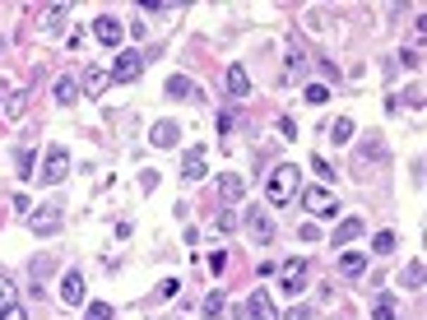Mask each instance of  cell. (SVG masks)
<instances>
[{
  "label": "cell",
  "mask_w": 427,
  "mask_h": 320,
  "mask_svg": "<svg viewBox=\"0 0 427 320\" xmlns=\"http://www.w3.org/2000/svg\"><path fill=\"white\" fill-rule=\"evenodd\" d=\"M297 177H302V172H297L292 163H279L270 172V181H265V199H270V204H288V199H297Z\"/></svg>",
  "instance_id": "1"
},
{
  "label": "cell",
  "mask_w": 427,
  "mask_h": 320,
  "mask_svg": "<svg viewBox=\"0 0 427 320\" xmlns=\"http://www.w3.org/2000/svg\"><path fill=\"white\" fill-rule=\"evenodd\" d=\"M302 209L311 214V219H335V214H339V199L330 195L326 186H307L302 190Z\"/></svg>",
  "instance_id": "2"
},
{
  "label": "cell",
  "mask_w": 427,
  "mask_h": 320,
  "mask_svg": "<svg viewBox=\"0 0 427 320\" xmlns=\"http://www.w3.org/2000/svg\"><path fill=\"white\" fill-rule=\"evenodd\" d=\"M107 75H112V84H135V79L144 75V56H140L135 47H130V51H121V56H116V66L107 70Z\"/></svg>",
  "instance_id": "3"
},
{
  "label": "cell",
  "mask_w": 427,
  "mask_h": 320,
  "mask_svg": "<svg viewBox=\"0 0 427 320\" xmlns=\"http://www.w3.org/2000/svg\"><path fill=\"white\" fill-rule=\"evenodd\" d=\"M66 177H70V154L61 144H51V149H47V163H42V186H61Z\"/></svg>",
  "instance_id": "4"
},
{
  "label": "cell",
  "mask_w": 427,
  "mask_h": 320,
  "mask_svg": "<svg viewBox=\"0 0 427 320\" xmlns=\"http://www.w3.org/2000/svg\"><path fill=\"white\" fill-rule=\"evenodd\" d=\"M93 37H98L102 47H121V37H125V23L116 19V14H98V19H93Z\"/></svg>",
  "instance_id": "5"
},
{
  "label": "cell",
  "mask_w": 427,
  "mask_h": 320,
  "mask_svg": "<svg viewBox=\"0 0 427 320\" xmlns=\"http://www.w3.org/2000/svg\"><path fill=\"white\" fill-rule=\"evenodd\" d=\"M279 278H283V293H292V297H297V293L307 288V260H302V255H297V260H283Z\"/></svg>",
  "instance_id": "6"
},
{
  "label": "cell",
  "mask_w": 427,
  "mask_h": 320,
  "mask_svg": "<svg viewBox=\"0 0 427 320\" xmlns=\"http://www.w3.org/2000/svg\"><path fill=\"white\" fill-rule=\"evenodd\" d=\"M204 172H209V154H204V144H195V149H186V158H181V181H200Z\"/></svg>",
  "instance_id": "7"
},
{
  "label": "cell",
  "mask_w": 427,
  "mask_h": 320,
  "mask_svg": "<svg viewBox=\"0 0 427 320\" xmlns=\"http://www.w3.org/2000/svg\"><path fill=\"white\" fill-rule=\"evenodd\" d=\"M223 84H228V98H247V93H251L247 66H242V61H233V66H228V75H223Z\"/></svg>",
  "instance_id": "8"
},
{
  "label": "cell",
  "mask_w": 427,
  "mask_h": 320,
  "mask_svg": "<svg viewBox=\"0 0 427 320\" xmlns=\"http://www.w3.org/2000/svg\"><path fill=\"white\" fill-rule=\"evenodd\" d=\"M84 297H89V293H84V274L70 269V274L61 278V302H66V307H84Z\"/></svg>",
  "instance_id": "9"
},
{
  "label": "cell",
  "mask_w": 427,
  "mask_h": 320,
  "mask_svg": "<svg viewBox=\"0 0 427 320\" xmlns=\"http://www.w3.org/2000/svg\"><path fill=\"white\" fill-rule=\"evenodd\" d=\"M28 228L37 232V237H51V232L61 228V209H51V204H42L37 214H28Z\"/></svg>",
  "instance_id": "10"
},
{
  "label": "cell",
  "mask_w": 427,
  "mask_h": 320,
  "mask_svg": "<svg viewBox=\"0 0 427 320\" xmlns=\"http://www.w3.org/2000/svg\"><path fill=\"white\" fill-rule=\"evenodd\" d=\"M247 232H251V242H256V246H265V242L274 237V223H270V214L251 209V214H247Z\"/></svg>",
  "instance_id": "11"
},
{
  "label": "cell",
  "mask_w": 427,
  "mask_h": 320,
  "mask_svg": "<svg viewBox=\"0 0 427 320\" xmlns=\"http://www.w3.org/2000/svg\"><path fill=\"white\" fill-rule=\"evenodd\" d=\"M247 320H279V316H274L270 293H260V288H256V293L247 297Z\"/></svg>",
  "instance_id": "12"
},
{
  "label": "cell",
  "mask_w": 427,
  "mask_h": 320,
  "mask_svg": "<svg viewBox=\"0 0 427 320\" xmlns=\"http://www.w3.org/2000/svg\"><path fill=\"white\" fill-rule=\"evenodd\" d=\"M149 140H154V149H177L181 125H177V121H158L154 130H149Z\"/></svg>",
  "instance_id": "13"
},
{
  "label": "cell",
  "mask_w": 427,
  "mask_h": 320,
  "mask_svg": "<svg viewBox=\"0 0 427 320\" xmlns=\"http://www.w3.org/2000/svg\"><path fill=\"white\" fill-rule=\"evenodd\" d=\"M168 98H177V102L200 98V84H195V79H186V75H172L168 79Z\"/></svg>",
  "instance_id": "14"
},
{
  "label": "cell",
  "mask_w": 427,
  "mask_h": 320,
  "mask_svg": "<svg viewBox=\"0 0 427 320\" xmlns=\"http://www.w3.org/2000/svg\"><path fill=\"white\" fill-rule=\"evenodd\" d=\"M362 237V219H344L335 228V237H330V246H349V242H358Z\"/></svg>",
  "instance_id": "15"
},
{
  "label": "cell",
  "mask_w": 427,
  "mask_h": 320,
  "mask_svg": "<svg viewBox=\"0 0 427 320\" xmlns=\"http://www.w3.org/2000/svg\"><path fill=\"white\" fill-rule=\"evenodd\" d=\"M362 269H367V255H362V251H344V255H339V274H344V278H358Z\"/></svg>",
  "instance_id": "16"
},
{
  "label": "cell",
  "mask_w": 427,
  "mask_h": 320,
  "mask_svg": "<svg viewBox=\"0 0 427 320\" xmlns=\"http://www.w3.org/2000/svg\"><path fill=\"white\" fill-rule=\"evenodd\" d=\"M242 190H247V186H242V177H233V172H223V177H218V195H223L228 204H237V199H242Z\"/></svg>",
  "instance_id": "17"
},
{
  "label": "cell",
  "mask_w": 427,
  "mask_h": 320,
  "mask_svg": "<svg viewBox=\"0 0 427 320\" xmlns=\"http://www.w3.org/2000/svg\"><path fill=\"white\" fill-rule=\"evenodd\" d=\"M66 19H70L66 5H47V10H42V28H47V33H61V23H66Z\"/></svg>",
  "instance_id": "18"
},
{
  "label": "cell",
  "mask_w": 427,
  "mask_h": 320,
  "mask_svg": "<svg viewBox=\"0 0 427 320\" xmlns=\"http://www.w3.org/2000/svg\"><path fill=\"white\" fill-rule=\"evenodd\" d=\"M400 283H404L409 293H418V288H423V260H409L404 274H400Z\"/></svg>",
  "instance_id": "19"
},
{
  "label": "cell",
  "mask_w": 427,
  "mask_h": 320,
  "mask_svg": "<svg viewBox=\"0 0 427 320\" xmlns=\"http://www.w3.org/2000/svg\"><path fill=\"white\" fill-rule=\"evenodd\" d=\"M75 98H79V84L70 75H61L56 79V102H75Z\"/></svg>",
  "instance_id": "20"
},
{
  "label": "cell",
  "mask_w": 427,
  "mask_h": 320,
  "mask_svg": "<svg viewBox=\"0 0 427 320\" xmlns=\"http://www.w3.org/2000/svg\"><path fill=\"white\" fill-rule=\"evenodd\" d=\"M107 84H112V75H107V70H89V75H84V89H89V93H102Z\"/></svg>",
  "instance_id": "21"
},
{
  "label": "cell",
  "mask_w": 427,
  "mask_h": 320,
  "mask_svg": "<svg viewBox=\"0 0 427 320\" xmlns=\"http://www.w3.org/2000/svg\"><path fill=\"white\" fill-rule=\"evenodd\" d=\"M330 140H335V144H349L353 140V121H349V116H339V121L330 125Z\"/></svg>",
  "instance_id": "22"
},
{
  "label": "cell",
  "mask_w": 427,
  "mask_h": 320,
  "mask_svg": "<svg viewBox=\"0 0 427 320\" xmlns=\"http://www.w3.org/2000/svg\"><path fill=\"white\" fill-rule=\"evenodd\" d=\"M371 251H376V255H390V251H395V232H390V228L376 232V237H371Z\"/></svg>",
  "instance_id": "23"
},
{
  "label": "cell",
  "mask_w": 427,
  "mask_h": 320,
  "mask_svg": "<svg viewBox=\"0 0 427 320\" xmlns=\"http://www.w3.org/2000/svg\"><path fill=\"white\" fill-rule=\"evenodd\" d=\"M302 98L311 102V107H326V102H330V89H326V84H307V93H302Z\"/></svg>",
  "instance_id": "24"
},
{
  "label": "cell",
  "mask_w": 427,
  "mask_h": 320,
  "mask_svg": "<svg viewBox=\"0 0 427 320\" xmlns=\"http://www.w3.org/2000/svg\"><path fill=\"white\" fill-rule=\"evenodd\" d=\"M10 307H19V293H14L10 278H0V311H10Z\"/></svg>",
  "instance_id": "25"
},
{
  "label": "cell",
  "mask_w": 427,
  "mask_h": 320,
  "mask_svg": "<svg viewBox=\"0 0 427 320\" xmlns=\"http://www.w3.org/2000/svg\"><path fill=\"white\" fill-rule=\"evenodd\" d=\"M204 316H209V320H218V316H223V293H218V288H214L209 297H204Z\"/></svg>",
  "instance_id": "26"
},
{
  "label": "cell",
  "mask_w": 427,
  "mask_h": 320,
  "mask_svg": "<svg viewBox=\"0 0 427 320\" xmlns=\"http://www.w3.org/2000/svg\"><path fill=\"white\" fill-rule=\"evenodd\" d=\"M371 320H395V297H376V307H371Z\"/></svg>",
  "instance_id": "27"
},
{
  "label": "cell",
  "mask_w": 427,
  "mask_h": 320,
  "mask_svg": "<svg viewBox=\"0 0 427 320\" xmlns=\"http://www.w3.org/2000/svg\"><path fill=\"white\" fill-rule=\"evenodd\" d=\"M84 320H112V302H89Z\"/></svg>",
  "instance_id": "28"
},
{
  "label": "cell",
  "mask_w": 427,
  "mask_h": 320,
  "mask_svg": "<svg viewBox=\"0 0 427 320\" xmlns=\"http://www.w3.org/2000/svg\"><path fill=\"white\" fill-rule=\"evenodd\" d=\"M181 293V278H163V283H158V297L168 302V297H177Z\"/></svg>",
  "instance_id": "29"
},
{
  "label": "cell",
  "mask_w": 427,
  "mask_h": 320,
  "mask_svg": "<svg viewBox=\"0 0 427 320\" xmlns=\"http://www.w3.org/2000/svg\"><path fill=\"white\" fill-rule=\"evenodd\" d=\"M214 228H218V232H233V228H237V214H233V209H223L218 219H214Z\"/></svg>",
  "instance_id": "30"
},
{
  "label": "cell",
  "mask_w": 427,
  "mask_h": 320,
  "mask_svg": "<svg viewBox=\"0 0 427 320\" xmlns=\"http://www.w3.org/2000/svg\"><path fill=\"white\" fill-rule=\"evenodd\" d=\"M311 172H316V177H321V181H330V177H335V172H330V163H326V158H311Z\"/></svg>",
  "instance_id": "31"
},
{
  "label": "cell",
  "mask_w": 427,
  "mask_h": 320,
  "mask_svg": "<svg viewBox=\"0 0 427 320\" xmlns=\"http://www.w3.org/2000/svg\"><path fill=\"white\" fill-rule=\"evenodd\" d=\"M279 130H283V140H297V121L292 116H279Z\"/></svg>",
  "instance_id": "32"
},
{
  "label": "cell",
  "mask_w": 427,
  "mask_h": 320,
  "mask_svg": "<svg viewBox=\"0 0 427 320\" xmlns=\"http://www.w3.org/2000/svg\"><path fill=\"white\" fill-rule=\"evenodd\" d=\"M209 269H214V274H223V269H228V255L214 251V255H209Z\"/></svg>",
  "instance_id": "33"
},
{
  "label": "cell",
  "mask_w": 427,
  "mask_h": 320,
  "mask_svg": "<svg viewBox=\"0 0 427 320\" xmlns=\"http://www.w3.org/2000/svg\"><path fill=\"white\" fill-rule=\"evenodd\" d=\"M233 125H237V116H233V111H218V135H228Z\"/></svg>",
  "instance_id": "34"
},
{
  "label": "cell",
  "mask_w": 427,
  "mask_h": 320,
  "mask_svg": "<svg viewBox=\"0 0 427 320\" xmlns=\"http://www.w3.org/2000/svg\"><path fill=\"white\" fill-rule=\"evenodd\" d=\"M400 61H404L409 70H418V66H423V56H418V47H414V51H409V47H404V56H400Z\"/></svg>",
  "instance_id": "35"
},
{
  "label": "cell",
  "mask_w": 427,
  "mask_h": 320,
  "mask_svg": "<svg viewBox=\"0 0 427 320\" xmlns=\"http://www.w3.org/2000/svg\"><path fill=\"white\" fill-rule=\"evenodd\" d=\"M158 186V172L154 167H149V172H140V190H154Z\"/></svg>",
  "instance_id": "36"
},
{
  "label": "cell",
  "mask_w": 427,
  "mask_h": 320,
  "mask_svg": "<svg viewBox=\"0 0 427 320\" xmlns=\"http://www.w3.org/2000/svg\"><path fill=\"white\" fill-rule=\"evenodd\" d=\"M19 172H23V177H33V154H28V149L19 154Z\"/></svg>",
  "instance_id": "37"
},
{
  "label": "cell",
  "mask_w": 427,
  "mask_h": 320,
  "mask_svg": "<svg viewBox=\"0 0 427 320\" xmlns=\"http://www.w3.org/2000/svg\"><path fill=\"white\" fill-rule=\"evenodd\" d=\"M0 320H28V311H23V307H10V311H0Z\"/></svg>",
  "instance_id": "38"
},
{
  "label": "cell",
  "mask_w": 427,
  "mask_h": 320,
  "mask_svg": "<svg viewBox=\"0 0 427 320\" xmlns=\"http://www.w3.org/2000/svg\"><path fill=\"white\" fill-rule=\"evenodd\" d=\"M283 320H311V311H307V307H292V311H288V316H283Z\"/></svg>",
  "instance_id": "39"
}]
</instances>
